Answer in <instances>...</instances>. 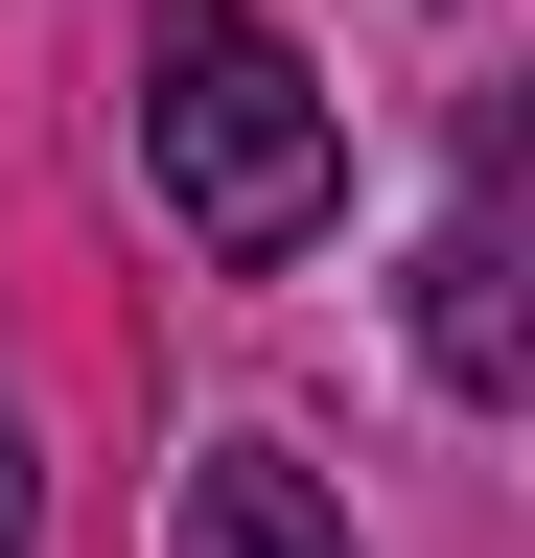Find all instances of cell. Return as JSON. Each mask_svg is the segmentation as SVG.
<instances>
[{"mask_svg":"<svg viewBox=\"0 0 535 558\" xmlns=\"http://www.w3.org/2000/svg\"><path fill=\"white\" fill-rule=\"evenodd\" d=\"M141 163L186 209V256L280 279V256H326V209H350V117H326V70L256 24V0H163L141 24Z\"/></svg>","mask_w":535,"mask_h":558,"instance_id":"1","label":"cell"},{"mask_svg":"<svg viewBox=\"0 0 535 558\" xmlns=\"http://www.w3.org/2000/svg\"><path fill=\"white\" fill-rule=\"evenodd\" d=\"M420 349H442V396H512V209L489 186H465L442 256H420Z\"/></svg>","mask_w":535,"mask_h":558,"instance_id":"2","label":"cell"},{"mask_svg":"<svg viewBox=\"0 0 535 558\" xmlns=\"http://www.w3.org/2000/svg\"><path fill=\"white\" fill-rule=\"evenodd\" d=\"M186 558H350V512L303 488V442H210L186 465Z\"/></svg>","mask_w":535,"mask_h":558,"instance_id":"3","label":"cell"}]
</instances>
